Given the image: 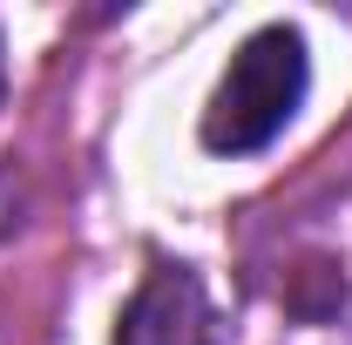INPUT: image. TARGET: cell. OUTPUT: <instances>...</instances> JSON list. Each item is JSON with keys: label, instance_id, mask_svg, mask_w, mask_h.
Listing matches in <instances>:
<instances>
[{"label": "cell", "instance_id": "277c9868", "mask_svg": "<svg viewBox=\"0 0 352 345\" xmlns=\"http://www.w3.org/2000/svg\"><path fill=\"white\" fill-rule=\"evenodd\" d=\"M0 88H7V54H0Z\"/></svg>", "mask_w": 352, "mask_h": 345}, {"label": "cell", "instance_id": "7a4b0ae2", "mask_svg": "<svg viewBox=\"0 0 352 345\" xmlns=\"http://www.w3.org/2000/svg\"><path fill=\"white\" fill-rule=\"evenodd\" d=\"M305 41L298 27H258L251 41L230 54L217 95L204 109V149L217 156H258L264 142H278L285 122L305 102Z\"/></svg>", "mask_w": 352, "mask_h": 345}, {"label": "cell", "instance_id": "5b68a950", "mask_svg": "<svg viewBox=\"0 0 352 345\" xmlns=\"http://www.w3.org/2000/svg\"><path fill=\"white\" fill-rule=\"evenodd\" d=\"M7 216H14V210H7V203H0V223H7Z\"/></svg>", "mask_w": 352, "mask_h": 345}, {"label": "cell", "instance_id": "6da1fadb", "mask_svg": "<svg viewBox=\"0 0 352 345\" xmlns=\"http://www.w3.org/2000/svg\"><path fill=\"white\" fill-rule=\"evenodd\" d=\"M244 325V345H352V183L251 251Z\"/></svg>", "mask_w": 352, "mask_h": 345}, {"label": "cell", "instance_id": "3957f363", "mask_svg": "<svg viewBox=\"0 0 352 345\" xmlns=\"http://www.w3.org/2000/svg\"><path fill=\"white\" fill-rule=\"evenodd\" d=\"M116 345H223L204 278L190 264H156L135 285L129 311L116 325Z\"/></svg>", "mask_w": 352, "mask_h": 345}]
</instances>
